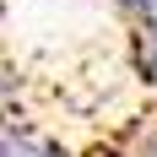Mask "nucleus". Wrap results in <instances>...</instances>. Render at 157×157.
Instances as JSON below:
<instances>
[{"instance_id": "nucleus-1", "label": "nucleus", "mask_w": 157, "mask_h": 157, "mask_svg": "<svg viewBox=\"0 0 157 157\" xmlns=\"http://www.w3.org/2000/svg\"><path fill=\"white\" fill-rule=\"evenodd\" d=\"M0 157H71V146L60 141V136H49V130L38 125H11L6 136H0Z\"/></svg>"}, {"instance_id": "nucleus-2", "label": "nucleus", "mask_w": 157, "mask_h": 157, "mask_svg": "<svg viewBox=\"0 0 157 157\" xmlns=\"http://www.w3.org/2000/svg\"><path fill=\"white\" fill-rule=\"evenodd\" d=\"M130 65H136V76L157 92V22H146V27L130 33Z\"/></svg>"}, {"instance_id": "nucleus-3", "label": "nucleus", "mask_w": 157, "mask_h": 157, "mask_svg": "<svg viewBox=\"0 0 157 157\" xmlns=\"http://www.w3.org/2000/svg\"><path fill=\"white\" fill-rule=\"evenodd\" d=\"M11 125H22V81H16V71L0 65V136Z\"/></svg>"}, {"instance_id": "nucleus-4", "label": "nucleus", "mask_w": 157, "mask_h": 157, "mask_svg": "<svg viewBox=\"0 0 157 157\" xmlns=\"http://www.w3.org/2000/svg\"><path fill=\"white\" fill-rule=\"evenodd\" d=\"M119 16H130L136 27H146V22H157V0H109Z\"/></svg>"}]
</instances>
